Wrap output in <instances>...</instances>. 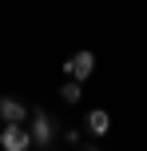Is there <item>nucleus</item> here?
Instances as JSON below:
<instances>
[{
	"label": "nucleus",
	"mask_w": 147,
	"mask_h": 151,
	"mask_svg": "<svg viewBox=\"0 0 147 151\" xmlns=\"http://www.w3.org/2000/svg\"><path fill=\"white\" fill-rule=\"evenodd\" d=\"M0 147H4V151H28V147H32V131L20 127V123H4V131H0Z\"/></svg>",
	"instance_id": "1"
},
{
	"label": "nucleus",
	"mask_w": 147,
	"mask_h": 151,
	"mask_svg": "<svg viewBox=\"0 0 147 151\" xmlns=\"http://www.w3.org/2000/svg\"><path fill=\"white\" fill-rule=\"evenodd\" d=\"M28 131H32V143H36V147H48L56 139V123H52V115H44V111H32Z\"/></svg>",
	"instance_id": "2"
},
{
	"label": "nucleus",
	"mask_w": 147,
	"mask_h": 151,
	"mask_svg": "<svg viewBox=\"0 0 147 151\" xmlns=\"http://www.w3.org/2000/svg\"><path fill=\"white\" fill-rule=\"evenodd\" d=\"M92 68H95V56H92V52H76V56L64 60V72H68L72 80H80V83L92 76Z\"/></svg>",
	"instance_id": "3"
},
{
	"label": "nucleus",
	"mask_w": 147,
	"mask_h": 151,
	"mask_svg": "<svg viewBox=\"0 0 147 151\" xmlns=\"http://www.w3.org/2000/svg\"><path fill=\"white\" fill-rule=\"evenodd\" d=\"M0 119L4 123H24L28 119V107H24L16 96H0Z\"/></svg>",
	"instance_id": "4"
},
{
	"label": "nucleus",
	"mask_w": 147,
	"mask_h": 151,
	"mask_svg": "<svg viewBox=\"0 0 147 151\" xmlns=\"http://www.w3.org/2000/svg\"><path fill=\"white\" fill-rule=\"evenodd\" d=\"M87 131H92V135H108L111 131V115L103 111V107H92V111H87Z\"/></svg>",
	"instance_id": "5"
},
{
	"label": "nucleus",
	"mask_w": 147,
	"mask_h": 151,
	"mask_svg": "<svg viewBox=\"0 0 147 151\" xmlns=\"http://www.w3.org/2000/svg\"><path fill=\"white\" fill-rule=\"evenodd\" d=\"M60 96H64V104H80V96H84V88H80V80H68L60 88Z\"/></svg>",
	"instance_id": "6"
},
{
	"label": "nucleus",
	"mask_w": 147,
	"mask_h": 151,
	"mask_svg": "<svg viewBox=\"0 0 147 151\" xmlns=\"http://www.w3.org/2000/svg\"><path fill=\"white\" fill-rule=\"evenodd\" d=\"M80 151H100V147H92V143H87V147H80Z\"/></svg>",
	"instance_id": "7"
}]
</instances>
